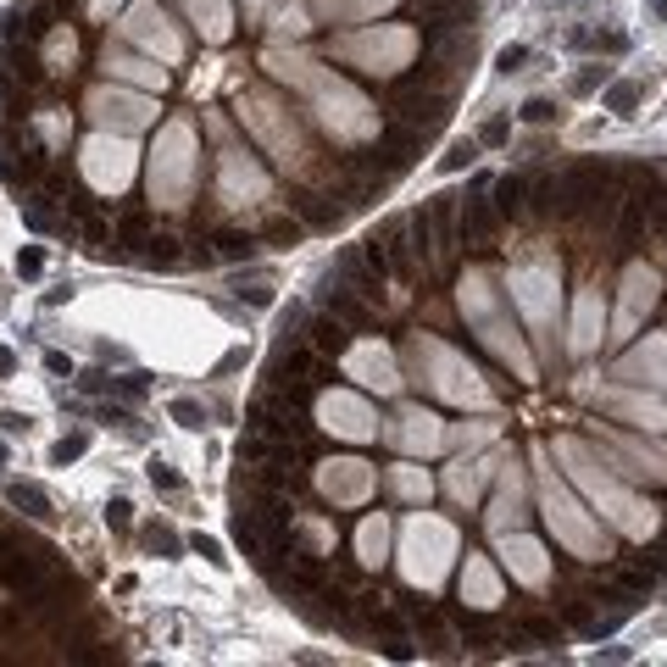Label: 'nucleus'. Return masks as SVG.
I'll return each mask as SVG.
<instances>
[{"label":"nucleus","mask_w":667,"mask_h":667,"mask_svg":"<svg viewBox=\"0 0 667 667\" xmlns=\"http://www.w3.org/2000/svg\"><path fill=\"white\" fill-rule=\"evenodd\" d=\"M234 539L362 651L528 656L667 595V156L506 167L284 311Z\"/></svg>","instance_id":"1"},{"label":"nucleus","mask_w":667,"mask_h":667,"mask_svg":"<svg viewBox=\"0 0 667 667\" xmlns=\"http://www.w3.org/2000/svg\"><path fill=\"white\" fill-rule=\"evenodd\" d=\"M17 273H40V250H23V257H17Z\"/></svg>","instance_id":"6"},{"label":"nucleus","mask_w":667,"mask_h":667,"mask_svg":"<svg viewBox=\"0 0 667 667\" xmlns=\"http://www.w3.org/2000/svg\"><path fill=\"white\" fill-rule=\"evenodd\" d=\"M173 418H184V428H201V423H206V418H201V411H195V406H184V401L173 406Z\"/></svg>","instance_id":"5"},{"label":"nucleus","mask_w":667,"mask_h":667,"mask_svg":"<svg viewBox=\"0 0 667 667\" xmlns=\"http://www.w3.org/2000/svg\"><path fill=\"white\" fill-rule=\"evenodd\" d=\"M78 451H84V439L73 434V439H61V445H56V451H50V456H56V462H73Z\"/></svg>","instance_id":"4"},{"label":"nucleus","mask_w":667,"mask_h":667,"mask_svg":"<svg viewBox=\"0 0 667 667\" xmlns=\"http://www.w3.org/2000/svg\"><path fill=\"white\" fill-rule=\"evenodd\" d=\"M12 367H17V356L6 351V345H0V378H12Z\"/></svg>","instance_id":"7"},{"label":"nucleus","mask_w":667,"mask_h":667,"mask_svg":"<svg viewBox=\"0 0 667 667\" xmlns=\"http://www.w3.org/2000/svg\"><path fill=\"white\" fill-rule=\"evenodd\" d=\"M40 6L73 23L78 61L28 101L122 140L134 195L101 257L162 273L250 262L378 206L451 122L484 28V0Z\"/></svg>","instance_id":"2"},{"label":"nucleus","mask_w":667,"mask_h":667,"mask_svg":"<svg viewBox=\"0 0 667 667\" xmlns=\"http://www.w3.org/2000/svg\"><path fill=\"white\" fill-rule=\"evenodd\" d=\"M12 500H17V506H28V518H50V500H45L40 490H28V484H17V490H12Z\"/></svg>","instance_id":"3"}]
</instances>
